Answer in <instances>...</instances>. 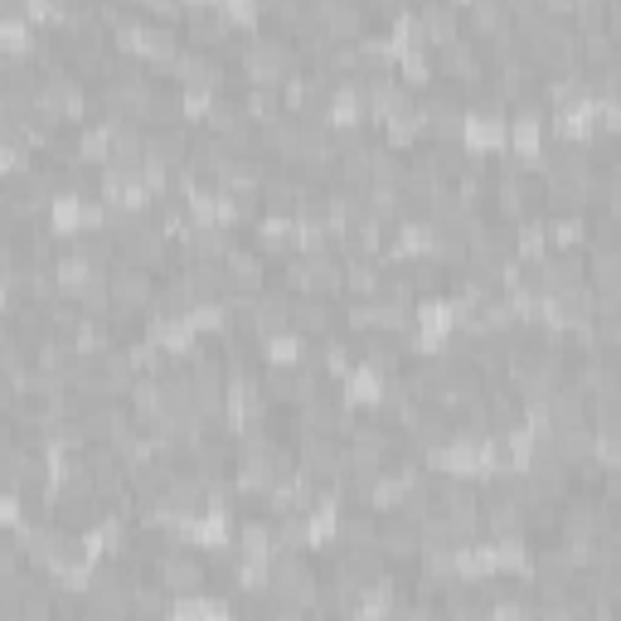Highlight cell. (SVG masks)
Masks as SVG:
<instances>
[{"label": "cell", "instance_id": "ba28073f", "mask_svg": "<svg viewBox=\"0 0 621 621\" xmlns=\"http://www.w3.org/2000/svg\"><path fill=\"white\" fill-rule=\"evenodd\" d=\"M291 331V297L287 291H257L253 297V335L277 341Z\"/></svg>", "mask_w": 621, "mask_h": 621}, {"label": "cell", "instance_id": "ac0fdd59", "mask_svg": "<svg viewBox=\"0 0 621 621\" xmlns=\"http://www.w3.org/2000/svg\"><path fill=\"white\" fill-rule=\"evenodd\" d=\"M73 307L83 315H107L112 311V287H107V273H88L83 281L73 287Z\"/></svg>", "mask_w": 621, "mask_h": 621}, {"label": "cell", "instance_id": "7402d4cb", "mask_svg": "<svg viewBox=\"0 0 621 621\" xmlns=\"http://www.w3.org/2000/svg\"><path fill=\"white\" fill-rule=\"evenodd\" d=\"M243 112L253 127H273V122L281 117V93L277 88H253V93L243 97Z\"/></svg>", "mask_w": 621, "mask_h": 621}, {"label": "cell", "instance_id": "44dd1931", "mask_svg": "<svg viewBox=\"0 0 621 621\" xmlns=\"http://www.w3.org/2000/svg\"><path fill=\"white\" fill-rule=\"evenodd\" d=\"M83 612L88 617H127L131 612V593H122V587H88Z\"/></svg>", "mask_w": 621, "mask_h": 621}, {"label": "cell", "instance_id": "cb8c5ba5", "mask_svg": "<svg viewBox=\"0 0 621 621\" xmlns=\"http://www.w3.org/2000/svg\"><path fill=\"white\" fill-rule=\"evenodd\" d=\"M399 73H403V88H433L437 64L427 59V49H409L403 54V64H399Z\"/></svg>", "mask_w": 621, "mask_h": 621}, {"label": "cell", "instance_id": "30bf717a", "mask_svg": "<svg viewBox=\"0 0 621 621\" xmlns=\"http://www.w3.org/2000/svg\"><path fill=\"white\" fill-rule=\"evenodd\" d=\"M417 30L427 35V49H433V44L461 39V10L451 5V0H427L423 15H417Z\"/></svg>", "mask_w": 621, "mask_h": 621}, {"label": "cell", "instance_id": "e0dca14e", "mask_svg": "<svg viewBox=\"0 0 621 621\" xmlns=\"http://www.w3.org/2000/svg\"><path fill=\"white\" fill-rule=\"evenodd\" d=\"M379 544V525L369 515H341L335 519V549H369Z\"/></svg>", "mask_w": 621, "mask_h": 621}, {"label": "cell", "instance_id": "5b68a950", "mask_svg": "<svg viewBox=\"0 0 621 621\" xmlns=\"http://www.w3.org/2000/svg\"><path fill=\"white\" fill-rule=\"evenodd\" d=\"M297 467L307 481H335L341 476V447H335L331 433H307L297 451Z\"/></svg>", "mask_w": 621, "mask_h": 621}, {"label": "cell", "instance_id": "8992f818", "mask_svg": "<svg viewBox=\"0 0 621 621\" xmlns=\"http://www.w3.org/2000/svg\"><path fill=\"white\" fill-rule=\"evenodd\" d=\"M442 73L451 78L457 88H471V93H481L491 69H485V59L476 49H471V39H451L442 44Z\"/></svg>", "mask_w": 621, "mask_h": 621}, {"label": "cell", "instance_id": "d4e9b609", "mask_svg": "<svg viewBox=\"0 0 621 621\" xmlns=\"http://www.w3.org/2000/svg\"><path fill=\"white\" fill-rule=\"evenodd\" d=\"M131 612H137V617L165 612V593H151V587H131Z\"/></svg>", "mask_w": 621, "mask_h": 621}, {"label": "cell", "instance_id": "d6986e66", "mask_svg": "<svg viewBox=\"0 0 621 621\" xmlns=\"http://www.w3.org/2000/svg\"><path fill=\"white\" fill-rule=\"evenodd\" d=\"M345 423V403L335 399V393H315L307 399V433H335V427Z\"/></svg>", "mask_w": 621, "mask_h": 621}, {"label": "cell", "instance_id": "4fadbf2b", "mask_svg": "<svg viewBox=\"0 0 621 621\" xmlns=\"http://www.w3.org/2000/svg\"><path fill=\"white\" fill-rule=\"evenodd\" d=\"M467 30L476 39H501V35H515V20H510V10H505V0H471Z\"/></svg>", "mask_w": 621, "mask_h": 621}, {"label": "cell", "instance_id": "7c38bea8", "mask_svg": "<svg viewBox=\"0 0 621 621\" xmlns=\"http://www.w3.org/2000/svg\"><path fill=\"white\" fill-rule=\"evenodd\" d=\"M379 553H383L389 563H409V559H417V553H423V539H417V525H413V519L393 515L389 525L379 529Z\"/></svg>", "mask_w": 621, "mask_h": 621}, {"label": "cell", "instance_id": "6da1fadb", "mask_svg": "<svg viewBox=\"0 0 621 621\" xmlns=\"http://www.w3.org/2000/svg\"><path fill=\"white\" fill-rule=\"evenodd\" d=\"M341 273L345 267L335 263L325 248H315V253H301L297 263H291L287 287L301 291V297H331V291H341Z\"/></svg>", "mask_w": 621, "mask_h": 621}, {"label": "cell", "instance_id": "9a60e30c", "mask_svg": "<svg viewBox=\"0 0 621 621\" xmlns=\"http://www.w3.org/2000/svg\"><path fill=\"white\" fill-rule=\"evenodd\" d=\"M413 442L417 447H427V451H442L451 447V417L447 409H423V413H413Z\"/></svg>", "mask_w": 621, "mask_h": 621}, {"label": "cell", "instance_id": "5bb4252c", "mask_svg": "<svg viewBox=\"0 0 621 621\" xmlns=\"http://www.w3.org/2000/svg\"><path fill=\"white\" fill-rule=\"evenodd\" d=\"M471 205L457 195V189H433L427 195V229H467Z\"/></svg>", "mask_w": 621, "mask_h": 621}, {"label": "cell", "instance_id": "277c9868", "mask_svg": "<svg viewBox=\"0 0 621 621\" xmlns=\"http://www.w3.org/2000/svg\"><path fill=\"white\" fill-rule=\"evenodd\" d=\"M180 291H185L189 307H214V301L229 297V273H223V263H189L185 277H180Z\"/></svg>", "mask_w": 621, "mask_h": 621}, {"label": "cell", "instance_id": "8fae6325", "mask_svg": "<svg viewBox=\"0 0 621 621\" xmlns=\"http://www.w3.org/2000/svg\"><path fill=\"white\" fill-rule=\"evenodd\" d=\"M291 331L307 335V341H325L335 331V311L325 297H301L291 301Z\"/></svg>", "mask_w": 621, "mask_h": 621}, {"label": "cell", "instance_id": "ffe728a7", "mask_svg": "<svg viewBox=\"0 0 621 621\" xmlns=\"http://www.w3.org/2000/svg\"><path fill=\"white\" fill-rule=\"evenodd\" d=\"M403 175H409V161H403V151H393V146H379V151H369V185H393V189H399Z\"/></svg>", "mask_w": 621, "mask_h": 621}, {"label": "cell", "instance_id": "2e32d148", "mask_svg": "<svg viewBox=\"0 0 621 621\" xmlns=\"http://www.w3.org/2000/svg\"><path fill=\"white\" fill-rule=\"evenodd\" d=\"M229 248H233V239L219 229V223H199V229H189V257H199V263H223Z\"/></svg>", "mask_w": 621, "mask_h": 621}, {"label": "cell", "instance_id": "603a6c76", "mask_svg": "<svg viewBox=\"0 0 621 621\" xmlns=\"http://www.w3.org/2000/svg\"><path fill=\"white\" fill-rule=\"evenodd\" d=\"M146 44V59L156 64V69H175V59H180V44H175V30H146L141 35Z\"/></svg>", "mask_w": 621, "mask_h": 621}, {"label": "cell", "instance_id": "7a4b0ae2", "mask_svg": "<svg viewBox=\"0 0 621 621\" xmlns=\"http://www.w3.org/2000/svg\"><path fill=\"white\" fill-rule=\"evenodd\" d=\"M107 287H112V311H122V315H141L156 297L151 273H146V267H131V263L107 273Z\"/></svg>", "mask_w": 621, "mask_h": 621}, {"label": "cell", "instance_id": "9c48e42d", "mask_svg": "<svg viewBox=\"0 0 621 621\" xmlns=\"http://www.w3.org/2000/svg\"><path fill=\"white\" fill-rule=\"evenodd\" d=\"M185 35H189V44H195V49H219V44H229V39H233V20L223 15L219 5L189 10Z\"/></svg>", "mask_w": 621, "mask_h": 621}, {"label": "cell", "instance_id": "3957f363", "mask_svg": "<svg viewBox=\"0 0 621 621\" xmlns=\"http://www.w3.org/2000/svg\"><path fill=\"white\" fill-rule=\"evenodd\" d=\"M205 578H209V563L195 559L189 549H165L161 553V583H165V593H180V597L205 593Z\"/></svg>", "mask_w": 621, "mask_h": 621}, {"label": "cell", "instance_id": "52a82bcc", "mask_svg": "<svg viewBox=\"0 0 621 621\" xmlns=\"http://www.w3.org/2000/svg\"><path fill=\"white\" fill-rule=\"evenodd\" d=\"M189 161V131L185 127H156L146 137V165H161V171H185Z\"/></svg>", "mask_w": 621, "mask_h": 621}]
</instances>
